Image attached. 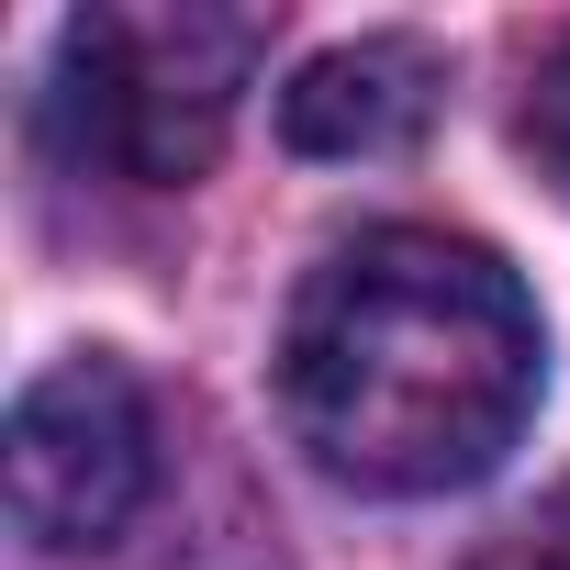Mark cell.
Masks as SVG:
<instances>
[{
	"label": "cell",
	"mask_w": 570,
	"mask_h": 570,
	"mask_svg": "<svg viewBox=\"0 0 570 570\" xmlns=\"http://www.w3.org/2000/svg\"><path fill=\"white\" fill-rule=\"evenodd\" d=\"M436 90H448L436 46L370 35V46L314 57L292 90H279V135H292L303 157H392V146H414L436 124Z\"/></svg>",
	"instance_id": "277c9868"
},
{
	"label": "cell",
	"mask_w": 570,
	"mask_h": 570,
	"mask_svg": "<svg viewBox=\"0 0 570 570\" xmlns=\"http://www.w3.org/2000/svg\"><path fill=\"white\" fill-rule=\"evenodd\" d=\"M470 570H570V481H559V492H537L514 525H492Z\"/></svg>",
	"instance_id": "5b68a950"
},
{
	"label": "cell",
	"mask_w": 570,
	"mask_h": 570,
	"mask_svg": "<svg viewBox=\"0 0 570 570\" xmlns=\"http://www.w3.org/2000/svg\"><path fill=\"white\" fill-rule=\"evenodd\" d=\"M525 146H537V168L570 190V46L537 68V90H525Z\"/></svg>",
	"instance_id": "8992f818"
},
{
	"label": "cell",
	"mask_w": 570,
	"mask_h": 570,
	"mask_svg": "<svg viewBox=\"0 0 570 570\" xmlns=\"http://www.w3.org/2000/svg\"><path fill=\"white\" fill-rule=\"evenodd\" d=\"M537 303L525 279L436 224L347 235L279 325V414L325 481L425 503L481 481L537 414Z\"/></svg>",
	"instance_id": "6da1fadb"
},
{
	"label": "cell",
	"mask_w": 570,
	"mask_h": 570,
	"mask_svg": "<svg viewBox=\"0 0 570 570\" xmlns=\"http://www.w3.org/2000/svg\"><path fill=\"white\" fill-rule=\"evenodd\" d=\"M157 481V414H146V381L101 347L57 358L23 381L12 403V525L35 548H112L135 525Z\"/></svg>",
	"instance_id": "3957f363"
},
{
	"label": "cell",
	"mask_w": 570,
	"mask_h": 570,
	"mask_svg": "<svg viewBox=\"0 0 570 570\" xmlns=\"http://www.w3.org/2000/svg\"><path fill=\"white\" fill-rule=\"evenodd\" d=\"M268 57V12L235 0H101L57 35V135L124 190H190Z\"/></svg>",
	"instance_id": "7a4b0ae2"
}]
</instances>
